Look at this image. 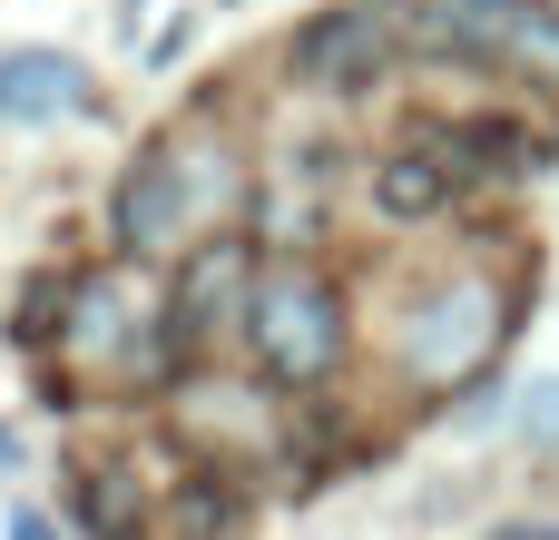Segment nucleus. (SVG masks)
<instances>
[{
	"instance_id": "nucleus-1",
	"label": "nucleus",
	"mask_w": 559,
	"mask_h": 540,
	"mask_svg": "<svg viewBox=\"0 0 559 540\" xmlns=\"http://www.w3.org/2000/svg\"><path fill=\"white\" fill-rule=\"evenodd\" d=\"M246 344H255V364H265L275 384H324L334 354H344V305H334V285H324L314 266L255 275V295H246Z\"/></svg>"
},
{
	"instance_id": "nucleus-2",
	"label": "nucleus",
	"mask_w": 559,
	"mask_h": 540,
	"mask_svg": "<svg viewBox=\"0 0 559 540\" xmlns=\"http://www.w3.org/2000/svg\"><path fill=\"white\" fill-rule=\"evenodd\" d=\"M491 354H501V285H481V275H452V285H432V295L403 315V364H413V384H432V394L472 384Z\"/></svg>"
},
{
	"instance_id": "nucleus-3",
	"label": "nucleus",
	"mask_w": 559,
	"mask_h": 540,
	"mask_svg": "<svg viewBox=\"0 0 559 540\" xmlns=\"http://www.w3.org/2000/svg\"><path fill=\"white\" fill-rule=\"evenodd\" d=\"M226 197V157H187L177 138H157L128 177H118V246H138V256H157V246H177L206 207Z\"/></svg>"
},
{
	"instance_id": "nucleus-4",
	"label": "nucleus",
	"mask_w": 559,
	"mask_h": 540,
	"mask_svg": "<svg viewBox=\"0 0 559 540\" xmlns=\"http://www.w3.org/2000/svg\"><path fill=\"white\" fill-rule=\"evenodd\" d=\"M383 59H393L383 10H324V20H305V30H295V69H305V89H334V98L373 89V79H383Z\"/></svg>"
},
{
	"instance_id": "nucleus-5",
	"label": "nucleus",
	"mask_w": 559,
	"mask_h": 540,
	"mask_svg": "<svg viewBox=\"0 0 559 540\" xmlns=\"http://www.w3.org/2000/svg\"><path fill=\"white\" fill-rule=\"evenodd\" d=\"M138 325H147V295H138V275H128V266H98V275H79V285H69L59 354H69V364H118V354L138 344Z\"/></svg>"
},
{
	"instance_id": "nucleus-6",
	"label": "nucleus",
	"mask_w": 559,
	"mask_h": 540,
	"mask_svg": "<svg viewBox=\"0 0 559 540\" xmlns=\"http://www.w3.org/2000/svg\"><path fill=\"white\" fill-rule=\"evenodd\" d=\"M88 108V69L69 49H10L0 59V128H39V118H79Z\"/></svg>"
},
{
	"instance_id": "nucleus-7",
	"label": "nucleus",
	"mask_w": 559,
	"mask_h": 540,
	"mask_svg": "<svg viewBox=\"0 0 559 540\" xmlns=\"http://www.w3.org/2000/svg\"><path fill=\"white\" fill-rule=\"evenodd\" d=\"M452 177H462L452 138H423V148H393V157L373 167V207H383V216H432V207L452 197Z\"/></svg>"
},
{
	"instance_id": "nucleus-8",
	"label": "nucleus",
	"mask_w": 559,
	"mask_h": 540,
	"mask_svg": "<svg viewBox=\"0 0 559 540\" xmlns=\"http://www.w3.org/2000/svg\"><path fill=\"white\" fill-rule=\"evenodd\" d=\"M236 285H246V246H216V256H197V275H187V334H206V315H226L236 305Z\"/></svg>"
},
{
	"instance_id": "nucleus-9",
	"label": "nucleus",
	"mask_w": 559,
	"mask_h": 540,
	"mask_svg": "<svg viewBox=\"0 0 559 540\" xmlns=\"http://www.w3.org/2000/svg\"><path fill=\"white\" fill-rule=\"evenodd\" d=\"M521 433H531V443H559V374L521 394Z\"/></svg>"
},
{
	"instance_id": "nucleus-10",
	"label": "nucleus",
	"mask_w": 559,
	"mask_h": 540,
	"mask_svg": "<svg viewBox=\"0 0 559 540\" xmlns=\"http://www.w3.org/2000/svg\"><path fill=\"white\" fill-rule=\"evenodd\" d=\"M10 540H59V531H49L39 512H10Z\"/></svg>"
},
{
	"instance_id": "nucleus-11",
	"label": "nucleus",
	"mask_w": 559,
	"mask_h": 540,
	"mask_svg": "<svg viewBox=\"0 0 559 540\" xmlns=\"http://www.w3.org/2000/svg\"><path fill=\"white\" fill-rule=\"evenodd\" d=\"M10 462H20V433H10V423H0V472H10Z\"/></svg>"
},
{
	"instance_id": "nucleus-12",
	"label": "nucleus",
	"mask_w": 559,
	"mask_h": 540,
	"mask_svg": "<svg viewBox=\"0 0 559 540\" xmlns=\"http://www.w3.org/2000/svg\"><path fill=\"white\" fill-rule=\"evenodd\" d=\"M531 10H540V20H550V39H559V0H531Z\"/></svg>"
}]
</instances>
